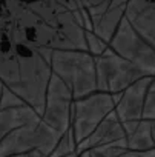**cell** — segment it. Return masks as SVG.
Masks as SVG:
<instances>
[{
  "label": "cell",
  "instance_id": "cell-1",
  "mask_svg": "<svg viewBox=\"0 0 155 157\" xmlns=\"http://www.w3.org/2000/svg\"><path fill=\"white\" fill-rule=\"evenodd\" d=\"M51 71L66 83L72 99H82L97 91L95 57L88 51L52 49Z\"/></svg>",
  "mask_w": 155,
  "mask_h": 157
},
{
  "label": "cell",
  "instance_id": "cell-2",
  "mask_svg": "<svg viewBox=\"0 0 155 157\" xmlns=\"http://www.w3.org/2000/svg\"><path fill=\"white\" fill-rule=\"evenodd\" d=\"M147 74L115 54L109 46L106 51L95 57V82L97 91L118 94Z\"/></svg>",
  "mask_w": 155,
  "mask_h": 157
},
{
  "label": "cell",
  "instance_id": "cell-3",
  "mask_svg": "<svg viewBox=\"0 0 155 157\" xmlns=\"http://www.w3.org/2000/svg\"><path fill=\"white\" fill-rule=\"evenodd\" d=\"M61 134L48 126L42 119L28 125H23L11 131L2 142H0V157H6L20 152L40 151L49 157L52 148Z\"/></svg>",
  "mask_w": 155,
  "mask_h": 157
},
{
  "label": "cell",
  "instance_id": "cell-4",
  "mask_svg": "<svg viewBox=\"0 0 155 157\" xmlns=\"http://www.w3.org/2000/svg\"><path fill=\"white\" fill-rule=\"evenodd\" d=\"M115 108L112 94L95 91L86 97L77 99L71 106V129L79 143L88 137L97 125Z\"/></svg>",
  "mask_w": 155,
  "mask_h": 157
},
{
  "label": "cell",
  "instance_id": "cell-5",
  "mask_svg": "<svg viewBox=\"0 0 155 157\" xmlns=\"http://www.w3.org/2000/svg\"><path fill=\"white\" fill-rule=\"evenodd\" d=\"M108 45L115 54L134 63L147 75H155V49L135 31L126 17L121 19Z\"/></svg>",
  "mask_w": 155,
  "mask_h": 157
},
{
  "label": "cell",
  "instance_id": "cell-6",
  "mask_svg": "<svg viewBox=\"0 0 155 157\" xmlns=\"http://www.w3.org/2000/svg\"><path fill=\"white\" fill-rule=\"evenodd\" d=\"M72 94L66 83L55 74H51L45 94V108L42 120L58 134H63L71 128V106Z\"/></svg>",
  "mask_w": 155,
  "mask_h": 157
},
{
  "label": "cell",
  "instance_id": "cell-7",
  "mask_svg": "<svg viewBox=\"0 0 155 157\" xmlns=\"http://www.w3.org/2000/svg\"><path fill=\"white\" fill-rule=\"evenodd\" d=\"M153 75H146L126 90L121 91L117 103H115V114L120 119V122H127V120H140L143 114V106H144V99L149 91V85L152 82Z\"/></svg>",
  "mask_w": 155,
  "mask_h": 157
},
{
  "label": "cell",
  "instance_id": "cell-8",
  "mask_svg": "<svg viewBox=\"0 0 155 157\" xmlns=\"http://www.w3.org/2000/svg\"><path fill=\"white\" fill-rule=\"evenodd\" d=\"M124 17L135 31L155 49V2L150 0H127Z\"/></svg>",
  "mask_w": 155,
  "mask_h": 157
},
{
  "label": "cell",
  "instance_id": "cell-9",
  "mask_svg": "<svg viewBox=\"0 0 155 157\" xmlns=\"http://www.w3.org/2000/svg\"><path fill=\"white\" fill-rule=\"evenodd\" d=\"M120 139H126V132L115 111H111L88 137H85L82 142L77 143L75 151L77 154L82 151H92L97 146H101V145H106V143H111Z\"/></svg>",
  "mask_w": 155,
  "mask_h": 157
},
{
  "label": "cell",
  "instance_id": "cell-10",
  "mask_svg": "<svg viewBox=\"0 0 155 157\" xmlns=\"http://www.w3.org/2000/svg\"><path fill=\"white\" fill-rule=\"evenodd\" d=\"M127 0H109L105 11L92 23V31L106 43H109L121 19L124 17Z\"/></svg>",
  "mask_w": 155,
  "mask_h": 157
},
{
  "label": "cell",
  "instance_id": "cell-11",
  "mask_svg": "<svg viewBox=\"0 0 155 157\" xmlns=\"http://www.w3.org/2000/svg\"><path fill=\"white\" fill-rule=\"evenodd\" d=\"M42 117L37 114V111L29 105H20V106L0 109V142L11 131H14L23 125L37 122Z\"/></svg>",
  "mask_w": 155,
  "mask_h": 157
},
{
  "label": "cell",
  "instance_id": "cell-12",
  "mask_svg": "<svg viewBox=\"0 0 155 157\" xmlns=\"http://www.w3.org/2000/svg\"><path fill=\"white\" fill-rule=\"evenodd\" d=\"M126 145H127V149H134V151H144V149L155 148V143L152 139L150 120L140 119L137 128L132 132L126 134Z\"/></svg>",
  "mask_w": 155,
  "mask_h": 157
},
{
  "label": "cell",
  "instance_id": "cell-13",
  "mask_svg": "<svg viewBox=\"0 0 155 157\" xmlns=\"http://www.w3.org/2000/svg\"><path fill=\"white\" fill-rule=\"evenodd\" d=\"M77 142L74 139V134H72V129L69 128L68 131H65L60 139L57 140L55 146L52 148L49 157H61V155H66L69 152H77Z\"/></svg>",
  "mask_w": 155,
  "mask_h": 157
},
{
  "label": "cell",
  "instance_id": "cell-14",
  "mask_svg": "<svg viewBox=\"0 0 155 157\" xmlns=\"http://www.w3.org/2000/svg\"><path fill=\"white\" fill-rule=\"evenodd\" d=\"M126 151H127L126 139H120V140H115V142H111V143L97 146L91 152H94V154H97L100 157H120Z\"/></svg>",
  "mask_w": 155,
  "mask_h": 157
},
{
  "label": "cell",
  "instance_id": "cell-15",
  "mask_svg": "<svg viewBox=\"0 0 155 157\" xmlns=\"http://www.w3.org/2000/svg\"><path fill=\"white\" fill-rule=\"evenodd\" d=\"M85 42H86V49L89 54H92L94 57L103 54L106 51V48L109 46L106 42H103L94 31H85Z\"/></svg>",
  "mask_w": 155,
  "mask_h": 157
},
{
  "label": "cell",
  "instance_id": "cell-16",
  "mask_svg": "<svg viewBox=\"0 0 155 157\" xmlns=\"http://www.w3.org/2000/svg\"><path fill=\"white\" fill-rule=\"evenodd\" d=\"M20 105H28L22 97H19L14 91H11L9 88L3 86L2 93H0V109L5 108H13V106H20Z\"/></svg>",
  "mask_w": 155,
  "mask_h": 157
},
{
  "label": "cell",
  "instance_id": "cell-17",
  "mask_svg": "<svg viewBox=\"0 0 155 157\" xmlns=\"http://www.w3.org/2000/svg\"><path fill=\"white\" fill-rule=\"evenodd\" d=\"M141 119L155 122V91H147V96L144 99Z\"/></svg>",
  "mask_w": 155,
  "mask_h": 157
},
{
  "label": "cell",
  "instance_id": "cell-18",
  "mask_svg": "<svg viewBox=\"0 0 155 157\" xmlns=\"http://www.w3.org/2000/svg\"><path fill=\"white\" fill-rule=\"evenodd\" d=\"M120 157H155V148H152V149H144V151L127 149V151L123 152Z\"/></svg>",
  "mask_w": 155,
  "mask_h": 157
},
{
  "label": "cell",
  "instance_id": "cell-19",
  "mask_svg": "<svg viewBox=\"0 0 155 157\" xmlns=\"http://www.w3.org/2000/svg\"><path fill=\"white\" fill-rule=\"evenodd\" d=\"M6 157H48V155L35 149V151H29V152H20V154H13V155H6Z\"/></svg>",
  "mask_w": 155,
  "mask_h": 157
},
{
  "label": "cell",
  "instance_id": "cell-20",
  "mask_svg": "<svg viewBox=\"0 0 155 157\" xmlns=\"http://www.w3.org/2000/svg\"><path fill=\"white\" fill-rule=\"evenodd\" d=\"M77 157H92V152L91 151H82V152H79Z\"/></svg>",
  "mask_w": 155,
  "mask_h": 157
},
{
  "label": "cell",
  "instance_id": "cell-21",
  "mask_svg": "<svg viewBox=\"0 0 155 157\" xmlns=\"http://www.w3.org/2000/svg\"><path fill=\"white\" fill-rule=\"evenodd\" d=\"M150 129H152V139L155 143V122H150Z\"/></svg>",
  "mask_w": 155,
  "mask_h": 157
},
{
  "label": "cell",
  "instance_id": "cell-22",
  "mask_svg": "<svg viewBox=\"0 0 155 157\" xmlns=\"http://www.w3.org/2000/svg\"><path fill=\"white\" fill-rule=\"evenodd\" d=\"M149 91H155V75L152 77V82L149 85Z\"/></svg>",
  "mask_w": 155,
  "mask_h": 157
},
{
  "label": "cell",
  "instance_id": "cell-23",
  "mask_svg": "<svg viewBox=\"0 0 155 157\" xmlns=\"http://www.w3.org/2000/svg\"><path fill=\"white\" fill-rule=\"evenodd\" d=\"M92 157H100V155H97V154H94V152H92Z\"/></svg>",
  "mask_w": 155,
  "mask_h": 157
},
{
  "label": "cell",
  "instance_id": "cell-24",
  "mask_svg": "<svg viewBox=\"0 0 155 157\" xmlns=\"http://www.w3.org/2000/svg\"><path fill=\"white\" fill-rule=\"evenodd\" d=\"M0 93H2V90H0Z\"/></svg>",
  "mask_w": 155,
  "mask_h": 157
}]
</instances>
